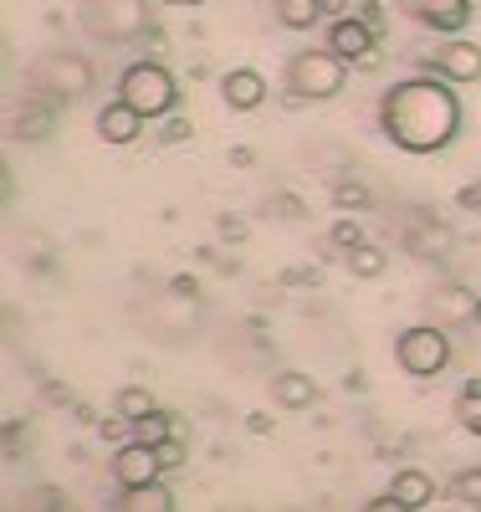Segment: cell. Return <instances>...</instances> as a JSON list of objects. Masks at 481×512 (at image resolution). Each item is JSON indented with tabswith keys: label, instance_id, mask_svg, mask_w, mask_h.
I'll return each instance as SVG.
<instances>
[{
	"label": "cell",
	"instance_id": "6da1fadb",
	"mask_svg": "<svg viewBox=\"0 0 481 512\" xmlns=\"http://www.w3.org/2000/svg\"><path fill=\"white\" fill-rule=\"evenodd\" d=\"M446 77H400L379 98V134L405 154H441L461 134V98Z\"/></svg>",
	"mask_w": 481,
	"mask_h": 512
},
{
	"label": "cell",
	"instance_id": "7a4b0ae2",
	"mask_svg": "<svg viewBox=\"0 0 481 512\" xmlns=\"http://www.w3.org/2000/svg\"><path fill=\"white\" fill-rule=\"evenodd\" d=\"M348 82V62L333 47H308V52H292L282 67V88L292 103H328L343 93Z\"/></svg>",
	"mask_w": 481,
	"mask_h": 512
},
{
	"label": "cell",
	"instance_id": "3957f363",
	"mask_svg": "<svg viewBox=\"0 0 481 512\" xmlns=\"http://www.w3.org/2000/svg\"><path fill=\"white\" fill-rule=\"evenodd\" d=\"M26 82L36 88V98L52 103H82L87 93L98 88V67L87 62L82 52H47L26 67Z\"/></svg>",
	"mask_w": 481,
	"mask_h": 512
},
{
	"label": "cell",
	"instance_id": "277c9868",
	"mask_svg": "<svg viewBox=\"0 0 481 512\" xmlns=\"http://www.w3.org/2000/svg\"><path fill=\"white\" fill-rule=\"evenodd\" d=\"M149 26H154L149 0H87L82 6V31L103 47H128V41L149 36Z\"/></svg>",
	"mask_w": 481,
	"mask_h": 512
},
{
	"label": "cell",
	"instance_id": "5b68a950",
	"mask_svg": "<svg viewBox=\"0 0 481 512\" xmlns=\"http://www.w3.org/2000/svg\"><path fill=\"white\" fill-rule=\"evenodd\" d=\"M118 98H123L128 108H139L144 118H169L174 108H180V82H174L169 67H159V62L144 57V62H134V67H123Z\"/></svg>",
	"mask_w": 481,
	"mask_h": 512
},
{
	"label": "cell",
	"instance_id": "8992f818",
	"mask_svg": "<svg viewBox=\"0 0 481 512\" xmlns=\"http://www.w3.org/2000/svg\"><path fill=\"white\" fill-rule=\"evenodd\" d=\"M395 364L410 374V379H435L446 364H451V338L446 328L435 323H415L395 338Z\"/></svg>",
	"mask_w": 481,
	"mask_h": 512
},
{
	"label": "cell",
	"instance_id": "52a82bcc",
	"mask_svg": "<svg viewBox=\"0 0 481 512\" xmlns=\"http://www.w3.org/2000/svg\"><path fill=\"white\" fill-rule=\"evenodd\" d=\"M328 47H333L348 67H364V72L379 67V52H374V47H379V31H374L364 16H338V21L328 26Z\"/></svg>",
	"mask_w": 481,
	"mask_h": 512
},
{
	"label": "cell",
	"instance_id": "ba28073f",
	"mask_svg": "<svg viewBox=\"0 0 481 512\" xmlns=\"http://www.w3.org/2000/svg\"><path fill=\"white\" fill-rule=\"evenodd\" d=\"M425 67L435 77L456 82V88H466V82H481V47L476 41H461V36H441V47L425 52Z\"/></svg>",
	"mask_w": 481,
	"mask_h": 512
},
{
	"label": "cell",
	"instance_id": "9c48e42d",
	"mask_svg": "<svg viewBox=\"0 0 481 512\" xmlns=\"http://www.w3.org/2000/svg\"><path fill=\"white\" fill-rule=\"evenodd\" d=\"M395 11H405V21L435 31V36H456L471 21V0H389Z\"/></svg>",
	"mask_w": 481,
	"mask_h": 512
},
{
	"label": "cell",
	"instance_id": "30bf717a",
	"mask_svg": "<svg viewBox=\"0 0 481 512\" xmlns=\"http://www.w3.org/2000/svg\"><path fill=\"white\" fill-rule=\"evenodd\" d=\"M159 451L149 446V441H128V446H118V456H113V482L118 487H144V482H159Z\"/></svg>",
	"mask_w": 481,
	"mask_h": 512
},
{
	"label": "cell",
	"instance_id": "8fae6325",
	"mask_svg": "<svg viewBox=\"0 0 481 512\" xmlns=\"http://www.w3.org/2000/svg\"><path fill=\"white\" fill-rule=\"evenodd\" d=\"M144 123H149V118H144L139 108H128V103L118 98V103L98 108V139H103V144H113V149H128V144H139Z\"/></svg>",
	"mask_w": 481,
	"mask_h": 512
},
{
	"label": "cell",
	"instance_id": "7c38bea8",
	"mask_svg": "<svg viewBox=\"0 0 481 512\" xmlns=\"http://www.w3.org/2000/svg\"><path fill=\"white\" fill-rule=\"evenodd\" d=\"M221 98L231 113H256L261 103H267V77H261L256 67H231L221 77Z\"/></svg>",
	"mask_w": 481,
	"mask_h": 512
},
{
	"label": "cell",
	"instance_id": "4fadbf2b",
	"mask_svg": "<svg viewBox=\"0 0 481 512\" xmlns=\"http://www.w3.org/2000/svg\"><path fill=\"white\" fill-rule=\"evenodd\" d=\"M52 128H57V108H52V98H31V103H21L16 108V118H11V134L21 139V144H47L52 139Z\"/></svg>",
	"mask_w": 481,
	"mask_h": 512
},
{
	"label": "cell",
	"instance_id": "5bb4252c",
	"mask_svg": "<svg viewBox=\"0 0 481 512\" xmlns=\"http://www.w3.org/2000/svg\"><path fill=\"white\" fill-rule=\"evenodd\" d=\"M272 405H282V410H313L318 405V379L302 374V369H282L272 379Z\"/></svg>",
	"mask_w": 481,
	"mask_h": 512
},
{
	"label": "cell",
	"instance_id": "9a60e30c",
	"mask_svg": "<svg viewBox=\"0 0 481 512\" xmlns=\"http://www.w3.org/2000/svg\"><path fill=\"white\" fill-rule=\"evenodd\" d=\"M389 492L400 497V507H405V512H415V507H430V502H435V482H430L425 472H415V466H405V472H395V482H389Z\"/></svg>",
	"mask_w": 481,
	"mask_h": 512
},
{
	"label": "cell",
	"instance_id": "2e32d148",
	"mask_svg": "<svg viewBox=\"0 0 481 512\" xmlns=\"http://www.w3.org/2000/svg\"><path fill=\"white\" fill-rule=\"evenodd\" d=\"M118 507H123V512H169L174 497H169V487L144 482V487H123V502H118Z\"/></svg>",
	"mask_w": 481,
	"mask_h": 512
},
{
	"label": "cell",
	"instance_id": "e0dca14e",
	"mask_svg": "<svg viewBox=\"0 0 481 512\" xmlns=\"http://www.w3.org/2000/svg\"><path fill=\"white\" fill-rule=\"evenodd\" d=\"M328 11H323V0H277V21L287 26V31H308V26H318Z\"/></svg>",
	"mask_w": 481,
	"mask_h": 512
},
{
	"label": "cell",
	"instance_id": "ac0fdd59",
	"mask_svg": "<svg viewBox=\"0 0 481 512\" xmlns=\"http://www.w3.org/2000/svg\"><path fill=\"white\" fill-rule=\"evenodd\" d=\"M451 415H456V425H461L466 436H481V379H471L466 390L456 395V410Z\"/></svg>",
	"mask_w": 481,
	"mask_h": 512
},
{
	"label": "cell",
	"instance_id": "d6986e66",
	"mask_svg": "<svg viewBox=\"0 0 481 512\" xmlns=\"http://www.w3.org/2000/svg\"><path fill=\"white\" fill-rule=\"evenodd\" d=\"M174 431H180V420H174L169 410H159V405H154L149 415H139V420H134V441H149V446H159V441H164V436H174Z\"/></svg>",
	"mask_w": 481,
	"mask_h": 512
},
{
	"label": "cell",
	"instance_id": "ffe728a7",
	"mask_svg": "<svg viewBox=\"0 0 481 512\" xmlns=\"http://www.w3.org/2000/svg\"><path fill=\"white\" fill-rule=\"evenodd\" d=\"M389 262H384V251L379 246H348V272H354V277H379Z\"/></svg>",
	"mask_w": 481,
	"mask_h": 512
},
{
	"label": "cell",
	"instance_id": "44dd1931",
	"mask_svg": "<svg viewBox=\"0 0 481 512\" xmlns=\"http://www.w3.org/2000/svg\"><path fill=\"white\" fill-rule=\"evenodd\" d=\"M118 415H128V420H139V415H149L154 410V395L144 390V384H123V390H118Z\"/></svg>",
	"mask_w": 481,
	"mask_h": 512
},
{
	"label": "cell",
	"instance_id": "7402d4cb",
	"mask_svg": "<svg viewBox=\"0 0 481 512\" xmlns=\"http://www.w3.org/2000/svg\"><path fill=\"white\" fill-rule=\"evenodd\" d=\"M451 497L461 507H481V466H466V472L451 477Z\"/></svg>",
	"mask_w": 481,
	"mask_h": 512
},
{
	"label": "cell",
	"instance_id": "603a6c76",
	"mask_svg": "<svg viewBox=\"0 0 481 512\" xmlns=\"http://www.w3.org/2000/svg\"><path fill=\"white\" fill-rule=\"evenodd\" d=\"M154 451H159V466H164V472H180V466H185V441H180V431L164 436Z\"/></svg>",
	"mask_w": 481,
	"mask_h": 512
},
{
	"label": "cell",
	"instance_id": "cb8c5ba5",
	"mask_svg": "<svg viewBox=\"0 0 481 512\" xmlns=\"http://www.w3.org/2000/svg\"><path fill=\"white\" fill-rule=\"evenodd\" d=\"M461 287H441V292H435V308H441L446 318H456V313H476V303H461Z\"/></svg>",
	"mask_w": 481,
	"mask_h": 512
},
{
	"label": "cell",
	"instance_id": "d4e9b609",
	"mask_svg": "<svg viewBox=\"0 0 481 512\" xmlns=\"http://www.w3.org/2000/svg\"><path fill=\"white\" fill-rule=\"evenodd\" d=\"M190 134H195V128H190L185 118H174V113H169V118L159 123V144H169V149H174V144H185Z\"/></svg>",
	"mask_w": 481,
	"mask_h": 512
},
{
	"label": "cell",
	"instance_id": "484cf974",
	"mask_svg": "<svg viewBox=\"0 0 481 512\" xmlns=\"http://www.w3.org/2000/svg\"><path fill=\"white\" fill-rule=\"evenodd\" d=\"M333 241H338V246H364V231H359L354 221H338V226H333Z\"/></svg>",
	"mask_w": 481,
	"mask_h": 512
},
{
	"label": "cell",
	"instance_id": "4316f807",
	"mask_svg": "<svg viewBox=\"0 0 481 512\" xmlns=\"http://www.w3.org/2000/svg\"><path fill=\"white\" fill-rule=\"evenodd\" d=\"M364 200H369L364 185H338V205H364Z\"/></svg>",
	"mask_w": 481,
	"mask_h": 512
},
{
	"label": "cell",
	"instance_id": "83f0119b",
	"mask_svg": "<svg viewBox=\"0 0 481 512\" xmlns=\"http://www.w3.org/2000/svg\"><path fill=\"white\" fill-rule=\"evenodd\" d=\"M461 205L471 210V216H481V180H471V185L461 190Z\"/></svg>",
	"mask_w": 481,
	"mask_h": 512
},
{
	"label": "cell",
	"instance_id": "f1b7e54d",
	"mask_svg": "<svg viewBox=\"0 0 481 512\" xmlns=\"http://www.w3.org/2000/svg\"><path fill=\"white\" fill-rule=\"evenodd\" d=\"M169 287H174V292H180V297H195V282H190V277H174Z\"/></svg>",
	"mask_w": 481,
	"mask_h": 512
},
{
	"label": "cell",
	"instance_id": "f546056e",
	"mask_svg": "<svg viewBox=\"0 0 481 512\" xmlns=\"http://www.w3.org/2000/svg\"><path fill=\"white\" fill-rule=\"evenodd\" d=\"M379 11H384V6H364V21H369L374 31H384V21H379Z\"/></svg>",
	"mask_w": 481,
	"mask_h": 512
},
{
	"label": "cell",
	"instance_id": "4dcf8cb0",
	"mask_svg": "<svg viewBox=\"0 0 481 512\" xmlns=\"http://www.w3.org/2000/svg\"><path fill=\"white\" fill-rule=\"evenodd\" d=\"M164 6H205V0H164Z\"/></svg>",
	"mask_w": 481,
	"mask_h": 512
},
{
	"label": "cell",
	"instance_id": "1f68e13d",
	"mask_svg": "<svg viewBox=\"0 0 481 512\" xmlns=\"http://www.w3.org/2000/svg\"><path fill=\"white\" fill-rule=\"evenodd\" d=\"M471 318H476V323H481V297H476V313H471Z\"/></svg>",
	"mask_w": 481,
	"mask_h": 512
}]
</instances>
